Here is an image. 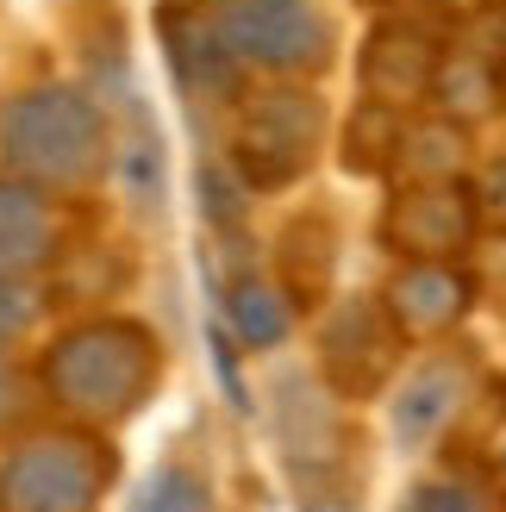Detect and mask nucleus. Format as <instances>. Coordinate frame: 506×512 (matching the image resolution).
Masks as SVG:
<instances>
[{"mask_svg":"<svg viewBox=\"0 0 506 512\" xmlns=\"http://www.w3.org/2000/svg\"><path fill=\"white\" fill-rule=\"evenodd\" d=\"M157 381H163L157 331L125 313L75 319L38 356V394L63 425H82V431H113L125 419H138L157 400Z\"/></svg>","mask_w":506,"mask_h":512,"instance_id":"f257e3e1","label":"nucleus"},{"mask_svg":"<svg viewBox=\"0 0 506 512\" xmlns=\"http://www.w3.org/2000/svg\"><path fill=\"white\" fill-rule=\"evenodd\" d=\"M113 169V113L82 82H38L0 100V175L44 194H88Z\"/></svg>","mask_w":506,"mask_h":512,"instance_id":"f03ea898","label":"nucleus"},{"mask_svg":"<svg viewBox=\"0 0 506 512\" xmlns=\"http://www.w3.org/2000/svg\"><path fill=\"white\" fill-rule=\"evenodd\" d=\"M119 456L107 431L38 425L13 431L0 450V512H107Z\"/></svg>","mask_w":506,"mask_h":512,"instance_id":"7ed1b4c3","label":"nucleus"},{"mask_svg":"<svg viewBox=\"0 0 506 512\" xmlns=\"http://www.w3.org/2000/svg\"><path fill=\"white\" fill-rule=\"evenodd\" d=\"M332 138V107L313 82H257L232 100V144L225 157L238 163L250 194H275L307 182Z\"/></svg>","mask_w":506,"mask_h":512,"instance_id":"20e7f679","label":"nucleus"},{"mask_svg":"<svg viewBox=\"0 0 506 512\" xmlns=\"http://www.w3.org/2000/svg\"><path fill=\"white\" fill-rule=\"evenodd\" d=\"M213 25L257 82H319L338 63V19L325 0H213Z\"/></svg>","mask_w":506,"mask_h":512,"instance_id":"39448f33","label":"nucleus"},{"mask_svg":"<svg viewBox=\"0 0 506 512\" xmlns=\"http://www.w3.org/2000/svg\"><path fill=\"white\" fill-rule=\"evenodd\" d=\"M313 344H319V381L338 400H375L394 388L407 338L394 331L382 294H338L325 306Z\"/></svg>","mask_w":506,"mask_h":512,"instance_id":"423d86ee","label":"nucleus"},{"mask_svg":"<svg viewBox=\"0 0 506 512\" xmlns=\"http://www.w3.org/2000/svg\"><path fill=\"white\" fill-rule=\"evenodd\" d=\"M482 394V369L463 350H425L419 363H407L388 388V431L394 450L407 456H432L450 431L463 425V413Z\"/></svg>","mask_w":506,"mask_h":512,"instance_id":"0eeeda50","label":"nucleus"},{"mask_svg":"<svg viewBox=\"0 0 506 512\" xmlns=\"http://www.w3.org/2000/svg\"><path fill=\"white\" fill-rule=\"evenodd\" d=\"M375 238H382V250H394V263H463V250L482 238L469 182L394 188Z\"/></svg>","mask_w":506,"mask_h":512,"instance_id":"6e6552de","label":"nucleus"},{"mask_svg":"<svg viewBox=\"0 0 506 512\" xmlns=\"http://www.w3.org/2000/svg\"><path fill=\"white\" fill-rule=\"evenodd\" d=\"M438 63H444V38L425 19H382L357 50V88L375 107L419 113L432 100Z\"/></svg>","mask_w":506,"mask_h":512,"instance_id":"1a4fd4ad","label":"nucleus"},{"mask_svg":"<svg viewBox=\"0 0 506 512\" xmlns=\"http://www.w3.org/2000/svg\"><path fill=\"white\" fill-rule=\"evenodd\" d=\"M382 306L407 344H444L475 313V275L463 263H394Z\"/></svg>","mask_w":506,"mask_h":512,"instance_id":"9d476101","label":"nucleus"},{"mask_svg":"<svg viewBox=\"0 0 506 512\" xmlns=\"http://www.w3.org/2000/svg\"><path fill=\"white\" fill-rule=\"evenodd\" d=\"M157 32L169 44V69L182 94L194 107H232L244 94V69L232 63V50H225L219 25H213V7H194V0H163L157 13Z\"/></svg>","mask_w":506,"mask_h":512,"instance_id":"9b49d317","label":"nucleus"},{"mask_svg":"<svg viewBox=\"0 0 506 512\" xmlns=\"http://www.w3.org/2000/svg\"><path fill=\"white\" fill-rule=\"evenodd\" d=\"M275 444H282V463L313 481V488H325L338 469V394L325 388L319 375H282L275 381Z\"/></svg>","mask_w":506,"mask_h":512,"instance_id":"f8f14e48","label":"nucleus"},{"mask_svg":"<svg viewBox=\"0 0 506 512\" xmlns=\"http://www.w3.org/2000/svg\"><path fill=\"white\" fill-rule=\"evenodd\" d=\"M63 256V200L0 175V281H38Z\"/></svg>","mask_w":506,"mask_h":512,"instance_id":"ddd939ff","label":"nucleus"},{"mask_svg":"<svg viewBox=\"0 0 506 512\" xmlns=\"http://www.w3.org/2000/svg\"><path fill=\"white\" fill-rule=\"evenodd\" d=\"M475 169V144H469V125L444 119V113H407L400 125V144H394V163H388V182L394 188H438V182H469Z\"/></svg>","mask_w":506,"mask_h":512,"instance_id":"4468645a","label":"nucleus"},{"mask_svg":"<svg viewBox=\"0 0 506 512\" xmlns=\"http://www.w3.org/2000/svg\"><path fill=\"white\" fill-rule=\"evenodd\" d=\"M432 113L457 119V125H482L506 107V57L482 44H444V63L432 75V100H425Z\"/></svg>","mask_w":506,"mask_h":512,"instance_id":"2eb2a0df","label":"nucleus"},{"mask_svg":"<svg viewBox=\"0 0 506 512\" xmlns=\"http://www.w3.org/2000/svg\"><path fill=\"white\" fill-rule=\"evenodd\" d=\"M225 331L250 350V356H269L282 350L294 331H300V294L288 288L282 275H238L225 288Z\"/></svg>","mask_w":506,"mask_h":512,"instance_id":"dca6fc26","label":"nucleus"},{"mask_svg":"<svg viewBox=\"0 0 506 512\" xmlns=\"http://www.w3.org/2000/svg\"><path fill=\"white\" fill-rule=\"evenodd\" d=\"M125 512H219V494H213V475L194 456H163L132 488Z\"/></svg>","mask_w":506,"mask_h":512,"instance_id":"f3484780","label":"nucleus"},{"mask_svg":"<svg viewBox=\"0 0 506 512\" xmlns=\"http://www.w3.org/2000/svg\"><path fill=\"white\" fill-rule=\"evenodd\" d=\"M400 125H407V113L375 107V100H357V113H350L344 132H338L344 169H350V175H388L394 144H400Z\"/></svg>","mask_w":506,"mask_h":512,"instance_id":"a211bd4d","label":"nucleus"},{"mask_svg":"<svg viewBox=\"0 0 506 512\" xmlns=\"http://www.w3.org/2000/svg\"><path fill=\"white\" fill-rule=\"evenodd\" d=\"M400 512H494V494H488L482 475L438 469V475H425L400 494Z\"/></svg>","mask_w":506,"mask_h":512,"instance_id":"6ab92c4d","label":"nucleus"},{"mask_svg":"<svg viewBox=\"0 0 506 512\" xmlns=\"http://www.w3.org/2000/svg\"><path fill=\"white\" fill-rule=\"evenodd\" d=\"M244 194H250V182L238 175V163L232 157H207L200 163V207H207V219L219 225V232H232V225L244 219Z\"/></svg>","mask_w":506,"mask_h":512,"instance_id":"aec40b11","label":"nucleus"},{"mask_svg":"<svg viewBox=\"0 0 506 512\" xmlns=\"http://www.w3.org/2000/svg\"><path fill=\"white\" fill-rule=\"evenodd\" d=\"M469 200L488 232H506V157H488L469 169Z\"/></svg>","mask_w":506,"mask_h":512,"instance_id":"412c9836","label":"nucleus"},{"mask_svg":"<svg viewBox=\"0 0 506 512\" xmlns=\"http://www.w3.org/2000/svg\"><path fill=\"white\" fill-rule=\"evenodd\" d=\"M25 406H32V381H25L13 344L0 338V438H13V431L25 425Z\"/></svg>","mask_w":506,"mask_h":512,"instance_id":"4be33fe9","label":"nucleus"},{"mask_svg":"<svg viewBox=\"0 0 506 512\" xmlns=\"http://www.w3.org/2000/svg\"><path fill=\"white\" fill-rule=\"evenodd\" d=\"M38 319V288L32 281H0V338H19V331H32Z\"/></svg>","mask_w":506,"mask_h":512,"instance_id":"5701e85b","label":"nucleus"},{"mask_svg":"<svg viewBox=\"0 0 506 512\" xmlns=\"http://www.w3.org/2000/svg\"><path fill=\"white\" fill-rule=\"evenodd\" d=\"M300 512H363V506L350 500L344 488H332V481H325V488H313L307 500H300Z\"/></svg>","mask_w":506,"mask_h":512,"instance_id":"b1692460","label":"nucleus"},{"mask_svg":"<svg viewBox=\"0 0 506 512\" xmlns=\"http://www.w3.org/2000/svg\"><path fill=\"white\" fill-rule=\"evenodd\" d=\"M432 7H438V13H482L488 0H432Z\"/></svg>","mask_w":506,"mask_h":512,"instance_id":"393cba45","label":"nucleus"},{"mask_svg":"<svg viewBox=\"0 0 506 512\" xmlns=\"http://www.w3.org/2000/svg\"><path fill=\"white\" fill-rule=\"evenodd\" d=\"M363 7H388V0H363Z\"/></svg>","mask_w":506,"mask_h":512,"instance_id":"a878e982","label":"nucleus"},{"mask_svg":"<svg viewBox=\"0 0 506 512\" xmlns=\"http://www.w3.org/2000/svg\"><path fill=\"white\" fill-rule=\"evenodd\" d=\"M194 7H213V0H194Z\"/></svg>","mask_w":506,"mask_h":512,"instance_id":"bb28decb","label":"nucleus"},{"mask_svg":"<svg viewBox=\"0 0 506 512\" xmlns=\"http://www.w3.org/2000/svg\"><path fill=\"white\" fill-rule=\"evenodd\" d=\"M500 469H506V450H500Z\"/></svg>","mask_w":506,"mask_h":512,"instance_id":"cd10ccee","label":"nucleus"}]
</instances>
